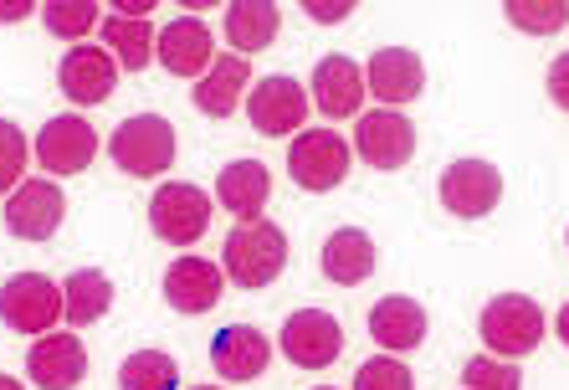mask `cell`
Here are the masks:
<instances>
[{
  "instance_id": "1",
  "label": "cell",
  "mask_w": 569,
  "mask_h": 390,
  "mask_svg": "<svg viewBox=\"0 0 569 390\" xmlns=\"http://www.w3.org/2000/svg\"><path fill=\"white\" fill-rule=\"evenodd\" d=\"M221 268L237 288H267L288 268V231L278 221H241L221 247Z\"/></svg>"
},
{
  "instance_id": "2",
  "label": "cell",
  "mask_w": 569,
  "mask_h": 390,
  "mask_svg": "<svg viewBox=\"0 0 569 390\" xmlns=\"http://www.w3.org/2000/svg\"><path fill=\"white\" fill-rule=\"evenodd\" d=\"M108 149H113L119 170H129L139 180H154L174 164V129L159 113H133V119H123L113 129V144Z\"/></svg>"
},
{
  "instance_id": "3",
  "label": "cell",
  "mask_w": 569,
  "mask_h": 390,
  "mask_svg": "<svg viewBox=\"0 0 569 390\" xmlns=\"http://www.w3.org/2000/svg\"><path fill=\"white\" fill-rule=\"evenodd\" d=\"M477 329H482V344H488L492 354H503V360H518V354H533L543 339V313L533 298L523 293H503L492 298L488 309H482V319H477Z\"/></svg>"
},
{
  "instance_id": "4",
  "label": "cell",
  "mask_w": 569,
  "mask_h": 390,
  "mask_svg": "<svg viewBox=\"0 0 569 390\" xmlns=\"http://www.w3.org/2000/svg\"><path fill=\"white\" fill-rule=\"evenodd\" d=\"M0 319L11 323L16 334H47L57 319H67L62 288L47 272H16L11 283L0 288Z\"/></svg>"
},
{
  "instance_id": "5",
  "label": "cell",
  "mask_w": 569,
  "mask_h": 390,
  "mask_svg": "<svg viewBox=\"0 0 569 390\" xmlns=\"http://www.w3.org/2000/svg\"><path fill=\"white\" fill-rule=\"evenodd\" d=\"M355 149L370 170H400L416 154V129L400 108H375V113H359Z\"/></svg>"
},
{
  "instance_id": "6",
  "label": "cell",
  "mask_w": 569,
  "mask_h": 390,
  "mask_svg": "<svg viewBox=\"0 0 569 390\" xmlns=\"http://www.w3.org/2000/svg\"><path fill=\"white\" fill-rule=\"evenodd\" d=\"M149 227L174 247H190L211 227V196L200 186H159L149 201Z\"/></svg>"
},
{
  "instance_id": "7",
  "label": "cell",
  "mask_w": 569,
  "mask_h": 390,
  "mask_svg": "<svg viewBox=\"0 0 569 390\" xmlns=\"http://www.w3.org/2000/svg\"><path fill=\"white\" fill-rule=\"evenodd\" d=\"M288 170L303 190H333L349 176V144L333 129H303L288 149Z\"/></svg>"
},
{
  "instance_id": "8",
  "label": "cell",
  "mask_w": 569,
  "mask_h": 390,
  "mask_svg": "<svg viewBox=\"0 0 569 390\" xmlns=\"http://www.w3.org/2000/svg\"><path fill=\"white\" fill-rule=\"evenodd\" d=\"M37 160L41 170H52V176H78V170H88L98 154V134L93 123L82 119V113H57V119L41 123L37 134Z\"/></svg>"
},
{
  "instance_id": "9",
  "label": "cell",
  "mask_w": 569,
  "mask_h": 390,
  "mask_svg": "<svg viewBox=\"0 0 569 390\" xmlns=\"http://www.w3.org/2000/svg\"><path fill=\"white\" fill-rule=\"evenodd\" d=\"M282 350H288L292 364H303V370H329L345 354V329L323 309H298L282 323Z\"/></svg>"
},
{
  "instance_id": "10",
  "label": "cell",
  "mask_w": 569,
  "mask_h": 390,
  "mask_svg": "<svg viewBox=\"0 0 569 390\" xmlns=\"http://www.w3.org/2000/svg\"><path fill=\"white\" fill-rule=\"evenodd\" d=\"M498 201H503V176H498L488 160L447 164V176H441V206H447L451 216L477 221V216H488Z\"/></svg>"
},
{
  "instance_id": "11",
  "label": "cell",
  "mask_w": 569,
  "mask_h": 390,
  "mask_svg": "<svg viewBox=\"0 0 569 390\" xmlns=\"http://www.w3.org/2000/svg\"><path fill=\"white\" fill-rule=\"evenodd\" d=\"M62 190L47 186V180H21V186L11 190V201H6V227H11V237H21V242H47V237H57V227H62Z\"/></svg>"
},
{
  "instance_id": "12",
  "label": "cell",
  "mask_w": 569,
  "mask_h": 390,
  "mask_svg": "<svg viewBox=\"0 0 569 390\" xmlns=\"http://www.w3.org/2000/svg\"><path fill=\"white\" fill-rule=\"evenodd\" d=\"M308 93H303V82H292L288 72H278V78H262L252 88V98H247V113H252V123L262 129V134L282 139L292 134V129H303L308 119Z\"/></svg>"
},
{
  "instance_id": "13",
  "label": "cell",
  "mask_w": 569,
  "mask_h": 390,
  "mask_svg": "<svg viewBox=\"0 0 569 390\" xmlns=\"http://www.w3.org/2000/svg\"><path fill=\"white\" fill-rule=\"evenodd\" d=\"M27 376L37 390H72L88 376V350L78 334H41L27 350Z\"/></svg>"
},
{
  "instance_id": "14",
  "label": "cell",
  "mask_w": 569,
  "mask_h": 390,
  "mask_svg": "<svg viewBox=\"0 0 569 390\" xmlns=\"http://www.w3.org/2000/svg\"><path fill=\"white\" fill-rule=\"evenodd\" d=\"M154 52L174 78H200V72H211V62H216L211 27L196 21V16H174V21H164V31H159Z\"/></svg>"
},
{
  "instance_id": "15",
  "label": "cell",
  "mask_w": 569,
  "mask_h": 390,
  "mask_svg": "<svg viewBox=\"0 0 569 390\" xmlns=\"http://www.w3.org/2000/svg\"><path fill=\"white\" fill-rule=\"evenodd\" d=\"M119 82V62L98 47H72L57 62V88L67 93V103H103Z\"/></svg>"
},
{
  "instance_id": "16",
  "label": "cell",
  "mask_w": 569,
  "mask_h": 390,
  "mask_svg": "<svg viewBox=\"0 0 569 390\" xmlns=\"http://www.w3.org/2000/svg\"><path fill=\"white\" fill-rule=\"evenodd\" d=\"M267 360H272V344L252 323H226L211 339V364L221 380H257L267 370Z\"/></svg>"
},
{
  "instance_id": "17",
  "label": "cell",
  "mask_w": 569,
  "mask_h": 390,
  "mask_svg": "<svg viewBox=\"0 0 569 390\" xmlns=\"http://www.w3.org/2000/svg\"><path fill=\"white\" fill-rule=\"evenodd\" d=\"M365 103V72L355 57H323L313 68V108L323 119H355Z\"/></svg>"
},
{
  "instance_id": "18",
  "label": "cell",
  "mask_w": 569,
  "mask_h": 390,
  "mask_svg": "<svg viewBox=\"0 0 569 390\" xmlns=\"http://www.w3.org/2000/svg\"><path fill=\"white\" fill-rule=\"evenodd\" d=\"M216 201L237 221H262V206L272 201V176L262 160H231L216 176Z\"/></svg>"
},
{
  "instance_id": "19",
  "label": "cell",
  "mask_w": 569,
  "mask_h": 390,
  "mask_svg": "<svg viewBox=\"0 0 569 390\" xmlns=\"http://www.w3.org/2000/svg\"><path fill=\"white\" fill-rule=\"evenodd\" d=\"M216 298H221V268L206 262V257H180L170 262L164 272V303L180 313H206L216 309Z\"/></svg>"
},
{
  "instance_id": "20",
  "label": "cell",
  "mask_w": 569,
  "mask_h": 390,
  "mask_svg": "<svg viewBox=\"0 0 569 390\" xmlns=\"http://www.w3.org/2000/svg\"><path fill=\"white\" fill-rule=\"evenodd\" d=\"M365 82H370V93L380 98V103H411V98L426 88V68L411 47H385V52L370 57Z\"/></svg>"
},
{
  "instance_id": "21",
  "label": "cell",
  "mask_w": 569,
  "mask_h": 390,
  "mask_svg": "<svg viewBox=\"0 0 569 390\" xmlns=\"http://www.w3.org/2000/svg\"><path fill=\"white\" fill-rule=\"evenodd\" d=\"M370 334L380 350H396V354H411L416 344L426 339V309L416 303V298L406 293H390L380 298L370 309Z\"/></svg>"
},
{
  "instance_id": "22",
  "label": "cell",
  "mask_w": 569,
  "mask_h": 390,
  "mask_svg": "<svg viewBox=\"0 0 569 390\" xmlns=\"http://www.w3.org/2000/svg\"><path fill=\"white\" fill-rule=\"evenodd\" d=\"M278 27H282V11L272 0H231L226 6V37H231V52L237 57L272 47Z\"/></svg>"
},
{
  "instance_id": "23",
  "label": "cell",
  "mask_w": 569,
  "mask_h": 390,
  "mask_svg": "<svg viewBox=\"0 0 569 390\" xmlns=\"http://www.w3.org/2000/svg\"><path fill=\"white\" fill-rule=\"evenodd\" d=\"M247 68H252V62L237 57V52L216 57L211 72L196 82V108L200 113H211V119H231L237 103H241V93H247Z\"/></svg>"
},
{
  "instance_id": "24",
  "label": "cell",
  "mask_w": 569,
  "mask_h": 390,
  "mask_svg": "<svg viewBox=\"0 0 569 390\" xmlns=\"http://www.w3.org/2000/svg\"><path fill=\"white\" fill-rule=\"evenodd\" d=\"M323 272H329L339 288L365 283L375 272V242L359 227H339L329 242H323Z\"/></svg>"
},
{
  "instance_id": "25",
  "label": "cell",
  "mask_w": 569,
  "mask_h": 390,
  "mask_svg": "<svg viewBox=\"0 0 569 390\" xmlns=\"http://www.w3.org/2000/svg\"><path fill=\"white\" fill-rule=\"evenodd\" d=\"M62 309L78 329H88V323L103 319V313L113 309V283H108V272H98V268L72 272V278L62 283Z\"/></svg>"
},
{
  "instance_id": "26",
  "label": "cell",
  "mask_w": 569,
  "mask_h": 390,
  "mask_svg": "<svg viewBox=\"0 0 569 390\" xmlns=\"http://www.w3.org/2000/svg\"><path fill=\"white\" fill-rule=\"evenodd\" d=\"M98 27H103L108 47L123 57V68L129 72L149 68V52H154V21H149V16H119L113 11V16H103Z\"/></svg>"
},
{
  "instance_id": "27",
  "label": "cell",
  "mask_w": 569,
  "mask_h": 390,
  "mask_svg": "<svg viewBox=\"0 0 569 390\" xmlns=\"http://www.w3.org/2000/svg\"><path fill=\"white\" fill-rule=\"evenodd\" d=\"M123 390H180V364L164 350H139L119 364Z\"/></svg>"
},
{
  "instance_id": "28",
  "label": "cell",
  "mask_w": 569,
  "mask_h": 390,
  "mask_svg": "<svg viewBox=\"0 0 569 390\" xmlns=\"http://www.w3.org/2000/svg\"><path fill=\"white\" fill-rule=\"evenodd\" d=\"M508 21L518 31H533V37H549L569 21V6L565 0H508Z\"/></svg>"
},
{
  "instance_id": "29",
  "label": "cell",
  "mask_w": 569,
  "mask_h": 390,
  "mask_svg": "<svg viewBox=\"0 0 569 390\" xmlns=\"http://www.w3.org/2000/svg\"><path fill=\"white\" fill-rule=\"evenodd\" d=\"M41 21H47L57 37L72 41V37H82L88 27H98L103 16H98L93 0H47V6H41Z\"/></svg>"
},
{
  "instance_id": "30",
  "label": "cell",
  "mask_w": 569,
  "mask_h": 390,
  "mask_svg": "<svg viewBox=\"0 0 569 390\" xmlns=\"http://www.w3.org/2000/svg\"><path fill=\"white\" fill-rule=\"evenodd\" d=\"M355 390H416L411 364L396 360V354H375L355 370Z\"/></svg>"
},
{
  "instance_id": "31",
  "label": "cell",
  "mask_w": 569,
  "mask_h": 390,
  "mask_svg": "<svg viewBox=\"0 0 569 390\" xmlns=\"http://www.w3.org/2000/svg\"><path fill=\"white\" fill-rule=\"evenodd\" d=\"M467 390H523V376H518L513 360H492V354H477L462 370Z\"/></svg>"
},
{
  "instance_id": "32",
  "label": "cell",
  "mask_w": 569,
  "mask_h": 390,
  "mask_svg": "<svg viewBox=\"0 0 569 390\" xmlns=\"http://www.w3.org/2000/svg\"><path fill=\"white\" fill-rule=\"evenodd\" d=\"M27 154H31L27 134H21V129H16L11 119H0V190L21 186V170H27Z\"/></svg>"
},
{
  "instance_id": "33",
  "label": "cell",
  "mask_w": 569,
  "mask_h": 390,
  "mask_svg": "<svg viewBox=\"0 0 569 390\" xmlns=\"http://www.w3.org/2000/svg\"><path fill=\"white\" fill-rule=\"evenodd\" d=\"M549 98H555L559 108H569V52H559L555 62H549Z\"/></svg>"
},
{
  "instance_id": "34",
  "label": "cell",
  "mask_w": 569,
  "mask_h": 390,
  "mask_svg": "<svg viewBox=\"0 0 569 390\" xmlns=\"http://www.w3.org/2000/svg\"><path fill=\"white\" fill-rule=\"evenodd\" d=\"M308 16H318V21H339V16H349V6H323V0H308Z\"/></svg>"
},
{
  "instance_id": "35",
  "label": "cell",
  "mask_w": 569,
  "mask_h": 390,
  "mask_svg": "<svg viewBox=\"0 0 569 390\" xmlns=\"http://www.w3.org/2000/svg\"><path fill=\"white\" fill-rule=\"evenodd\" d=\"M555 334L569 344V303H565V309H559V319H555Z\"/></svg>"
},
{
  "instance_id": "36",
  "label": "cell",
  "mask_w": 569,
  "mask_h": 390,
  "mask_svg": "<svg viewBox=\"0 0 569 390\" xmlns=\"http://www.w3.org/2000/svg\"><path fill=\"white\" fill-rule=\"evenodd\" d=\"M27 11H31L27 0H21V6H0V21H16V16H27Z\"/></svg>"
},
{
  "instance_id": "37",
  "label": "cell",
  "mask_w": 569,
  "mask_h": 390,
  "mask_svg": "<svg viewBox=\"0 0 569 390\" xmlns=\"http://www.w3.org/2000/svg\"><path fill=\"white\" fill-rule=\"evenodd\" d=\"M0 390H21V380H11V376H0Z\"/></svg>"
},
{
  "instance_id": "38",
  "label": "cell",
  "mask_w": 569,
  "mask_h": 390,
  "mask_svg": "<svg viewBox=\"0 0 569 390\" xmlns=\"http://www.w3.org/2000/svg\"><path fill=\"white\" fill-rule=\"evenodd\" d=\"M200 390H216V386H200Z\"/></svg>"
},
{
  "instance_id": "39",
  "label": "cell",
  "mask_w": 569,
  "mask_h": 390,
  "mask_svg": "<svg viewBox=\"0 0 569 390\" xmlns=\"http://www.w3.org/2000/svg\"><path fill=\"white\" fill-rule=\"evenodd\" d=\"M318 390H329V386H318Z\"/></svg>"
}]
</instances>
